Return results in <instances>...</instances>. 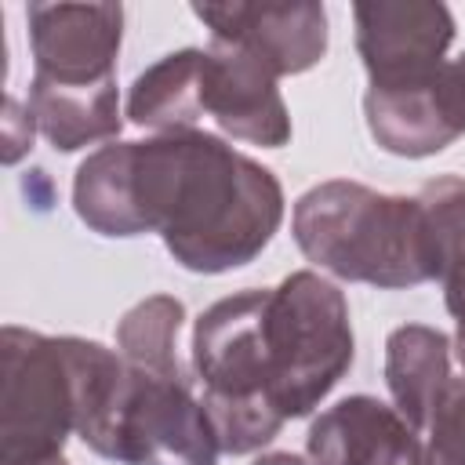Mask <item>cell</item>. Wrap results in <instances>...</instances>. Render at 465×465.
I'll return each instance as SVG.
<instances>
[{
    "mask_svg": "<svg viewBox=\"0 0 465 465\" xmlns=\"http://www.w3.org/2000/svg\"><path fill=\"white\" fill-rule=\"evenodd\" d=\"M131 174L142 229L156 232L185 272L243 269L283 225L280 178L211 131L134 142Z\"/></svg>",
    "mask_w": 465,
    "mask_h": 465,
    "instance_id": "6da1fadb",
    "label": "cell"
},
{
    "mask_svg": "<svg viewBox=\"0 0 465 465\" xmlns=\"http://www.w3.org/2000/svg\"><path fill=\"white\" fill-rule=\"evenodd\" d=\"M291 236L320 272L345 283L407 291L436 280L432 236L418 196L327 178L294 200Z\"/></svg>",
    "mask_w": 465,
    "mask_h": 465,
    "instance_id": "7a4b0ae2",
    "label": "cell"
},
{
    "mask_svg": "<svg viewBox=\"0 0 465 465\" xmlns=\"http://www.w3.org/2000/svg\"><path fill=\"white\" fill-rule=\"evenodd\" d=\"M269 287H247L207 305L193 323V374L222 454H254L287 425L272 403L265 345Z\"/></svg>",
    "mask_w": 465,
    "mask_h": 465,
    "instance_id": "3957f363",
    "label": "cell"
},
{
    "mask_svg": "<svg viewBox=\"0 0 465 465\" xmlns=\"http://www.w3.org/2000/svg\"><path fill=\"white\" fill-rule=\"evenodd\" d=\"M265 345L272 403L283 421L312 414L349 374L356 356L349 302L316 269H298L269 287Z\"/></svg>",
    "mask_w": 465,
    "mask_h": 465,
    "instance_id": "277c9868",
    "label": "cell"
},
{
    "mask_svg": "<svg viewBox=\"0 0 465 465\" xmlns=\"http://www.w3.org/2000/svg\"><path fill=\"white\" fill-rule=\"evenodd\" d=\"M0 465H44L76 436V367L69 334L18 323L0 331Z\"/></svg>",
    "mask_w": 465,
    "mask_h": 465,
    "instance_id": "5b68a950",
    "label": "cell"
},
{
    "mask_svg": "<svg viewBox=\"0 0 465 465\" xmlns=\"http://www.w3.org/2000/svg\"><path fill=\"white\" fill-rule=\"evenodd\" d=\"M131 371V367H127ZM218 436L189 374L131 371V389L113 432L116 465H218Z\"/></svg>",
    "mask_w": 465,
    "mask_h": 465,
    "instance_id": "8992f818",
    "label": "cell"
},
{
    "mask_svg": "<svg viewBox=\"0 0 465 465\" xmlns=\"http://www.w3.org/2000/svg\"><path fill=\"white\" fill-rule=\"evenodd\" d=\"M363 120L378 149L425 160L443 153L465 134V102L454 76V62L396 84H367Z\"/></svg>",
    "mask_w": 465,
    "mask_h": 465,
    "instance_id": "52a82bcc",
    "label": "cell"
},
{
    "mask_svg": "<svg viewBox=\"0 0 465 465\" xmlns=\"http://www.w3.org/2000/svg\"><path fill=\"white\" fill-rule=\"evenodd\" d=\"M352 29L367 80L396 84L440 69L458 25L440 0H360L352 4Z\"/></svg>",
    "mask_w": 465,
    "mask_h": 465,
    "instance_id": "ba28073f",
    "label": "cell"
},
{
    "mask_svg": "<svg viewBox=\"0 0 465 465\" xmlns=\"http://www.w3.org/2000/svg\"><path fill=\"white\" fill-rule=\"evenodd\" d=\"M193 15L211 29V40H232L258 54L276 76H298L323 62L331 29L327 7L316 0H225L193 4Z\"/></svg>",
    "mask_w": 465,
    "mask_h": 465,
    "instance_id": "9c48e42d",
    "label": "cell"
},
{
    "mask_svg": "<svg viewBox=\"0 0 465 465\" xmlns=\"http://www.w3.org/2000/svg\"><path fill=\"white\" fill-rule=\"evenodd\" d=\"M203 116L222 134L262 149H283L294 134L280 76L232 40H211L203 47Z\"/></svg>",
    "mask_w": 465,
    "mask_h": 465,
    "instance_id": "30bf717a",
    "label": "cell"
},
{
    "mask_svg": "<svg viewBox=\"0 0 465 465\" xmlns=\"http://www.w3.org/2000/svg\"><path fill=\"white\" fill-rule=\"evenodd\" d=\"M33 76L58 84H98L116 76L124 44L120 4H29Z\"/></svg>",
    "mask_w": 465,
    "mask_h": 465,
    "instance_id": "8fae6325",
    "label": "cell"
},
{
    "mask_svg": "<svg viewBox=\"0 0 465 465\" xmlns=\"http://www.w3.org/2000/svg\"><path fill=\"white\" fill-rule=\"evenodd\" d=\"M305 454L312 465H425V440L392 403L356 392L312 418Z\"/></svg>",
    "mask_w": 465,
    "mask_h": 465,
    "instance_id": "7c38bea8",
    "label": "cell"
},
{
    "mask_svg": "<svg viewBox=\"0 0 465 465\" xmlns=\"http://www.w3.org/2000/svg\"><path fill=\"white\" fill-rule=\"evenodd\" d=\"M25 105L54 153H76L98 142L109 145L124 131L116 76L98 84H58L33 76Z\"/></svg>",
    "mask_w": 465,
    "mask_h": 465,
    "instance_id": "4fadbf2b",
    "label": "cell"
},
{
    "mask_svg": "<svg viewBox=\"0 0 465 465\" xmlns=\"http://www.w3.org/2000/svg\"><path fill=\"white\" fill-rule=\"evenodd\" d=\"M450 338L429 323H400L385 338V385L392 407L414 432H425L436 403L450 385Z\"/></svg>",
    "mask_w": 465,
    "mask_h": 465,
    "instance_id": "5bb4252c",
    "label": "cell"
},
{
    "mask_svg": "<svg viewBox=\"0 0 465 465\" xmlns=\"http://www.w3.org/2000/svg\"><path fill=\"white\" fill-rule=\"evenodd\" d=\"M124 116L153 134L196 131L203 120V47H182L142 69L127 91Z\"/></svg>",
    "mask_w": 465,
    "mask_h": 465,
    "instance_id": "9a60e30c",
    "label": "cell"
},
{
    "mask_svg": "<svg viewBox=\"0 0 465 465\" xmlns=\"http://www.w3.org/2000/svg\"><path fill=\"white\" fill-rule=\"evenodd\" d=\"M131 145L134 142H109L87 153L73 178V211L76 218L109 240L145 236L138 203H134V174H131Z\"/></svg>",
    "mask_w": 465,
    "mask_h": 465,
    "instance_id": "2e32d148",
    "label": "cell"
},
{
    "mask_svg": "<svg viewBox=\"0 0 465 465\" xmlns=\"http://www.w3.org/2000/svg\"><path fill=\"white\" fill-rule=\"evenodd\" d=\"M418 203L432 236V265L447 312L465 323V178L440 174L418 189Z\"/></svg>",
    "mask_w": 465,
    "mask_h": 465,
    "instance_id": "e0dca14e",
    "label": "cell"
},
{
    "mask_svg": "<svg viewBox=\"0 0 465 465\" xmlns=\"http://www.w3.org/2000/svg\"><path fill=\"white\" fill-rule=\"evenodd\" d=\"M185 305L174 294H149L116 320V352L142 374H185L178 360V331Z\"/></svg>",
    "mask_w": 465,
    "mask_h": 465,
    "instance_id": "ac0fdd59",
    "label": "cell"
},
{
    "mask_svg": "<svg viewBox=\"0 0 465 465\" xmlns=\"http://www.w3.org/2000/svg\"><path fill=\"white\" fill-rule=\"evenodd\" d=\"M425 465H465V374L450 378L425 425Z\"/></svg>",
    "mask_w": 465,
    "mask_h": 465,
    "instance_id": "d6986e66",
    "label": "cell"
},
{
    "mask_svg": "<svg viewBox=\"0 0 465 465\" xmlns=\"http://www.w3.org/2000/svg\"><path fill=\"white\" fill-rule=\"evenodd\" d=\"M33 138H36V120L29 113V105H22L18 98H4V163L15 167L29 149H33Z\"/></svg>",
    "mask_w": 465,
    "mask_h": 465,
    "instance_id": "ffe728a7",
    "label": "cell"
},
{
    "mask_svg": "<svg viewBox=\"0 0 465 465\" xmlns=\"http://www.w3.org/2000/svg\"><path fill=\"white\" fill-rule=\"evenodd\" d=\"M251 465H312V461L302 458V454H291V450H269V454L254 458Z\"/></svg>",
    "mask_w": 465,
    "mask_h": 465,
    "instance_id": "44dd1931",
    "label": "cell"
},
{
    "mask_svg": "<svg viewBox=\"0 0 465 465\" xmlns=\"http://www.w3.org/2000/svg\"><path fill=\"white\" fill-rule=\"evenodd\" d=\"M450 349H454V356H458V363H461V374H465V323H458V331H454V341H450Z\"/></svg>",
    "mask_w": 465,
    "mask_h": 465,
    "instance_id": "7402d4cb",
    "label": "cell"
},
{
    "mask_svg": "<svg viewBox=\"0 0 465 465\" xmlns=\"http://www.w3.org/2000/svg\"><path fill=\"white\" fill-rule=\"evenodd\" d=\"M44 465H69V461H65V454H62V458H54V461H44Z\"/></svg>",
    "mask_w": 465,
    "mask_h": 465,
    "instance_id": "603a6c76",
    "label": "cell"
}]
</instances>
